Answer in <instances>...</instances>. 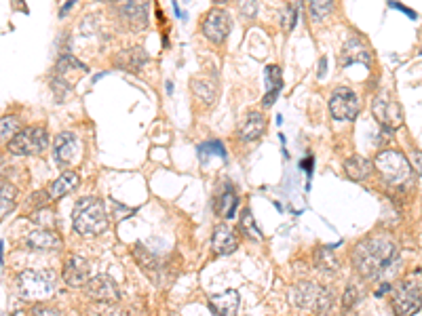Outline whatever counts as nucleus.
I'll use <instances>...</instances> for the list:
<instances>
[{
  "label": "nucleus",
  "instance_id": "1",
  "mask_svg": "<svg viewBox=\"0 0 422 316\" xmlns=\"http://www.w3.org/2000/svg\"><path fill=\"white\" fill-rule=\"evenodd\" d=\"M399 249L387 235H374L361 240L352 251V266L363 278L380 276L397 259Z\"/></svg>",
  "mask_w": 422,
  "mask_h": 316
},
{
  "label": "nucleus",
  "instance_id": "2",
  "mask_svg": "<svg viewBox=\"0 0 422 316\" xmlns=\"http://www.w3.org/2000/svg\"><path fill=\"white\" fill-rule=\"evenodd\" d=\"M72 228L83 237H95L106 232L108 228V213L99 198L84 196L72 211Z\"/></svg>",
  "mask_w": 422,
  "mask_h": 316
},
{
  "label": "nucleus",
  "instance_id": "3",
  "mask_svg": "<svg viewBox=\"0 0 422 316\" xmlns=\"http://www.w3.org/2000/svg\"><path fill=\"white\" fill-rule=\"evenodd\" d=\"M17 289L23 300H30V302L47 300L55 291V276L51 272L26 270L17 276Z\"/></svg>",
  "mask_w": 422,
  "mask_h": 316
},
{
  "label": "nucleus",
  "instance_id": "4",
  "mask_svg": "<svg viewBox=\"0 0 422 316\" xmlns=\"http://www.w3.org/2000/svg\"><path fill=\"white\" fill-rule=\"evenodd\" d=\"M376 167L382 179L391 186H404L412 179V167L399 150H384L376 157Z\"/></svg>",
  "mask_w": 422,
  "mask_h": 316
},
{
  "label": "nucleus",
  "instance_id": "5",
  "mask_svg": "<svg viewBox=\"0 0 422 316\" xmlns=\"http://www.w3.org/2000/svg\"><path fill=\"white\" fill-rule=\"evenodd\" d=\"M49 146V133L43 127H28L17 133L13 142H9V152L15 157H32L40 154Z\"/></svg>",
  "mask_w": 422,
  "mask_h": 316
},
{
  "label": "nucleus",
  "instance_id": "6",
  "mask_svg": "<svg viewBox=\"0 0 422 316\" xmlns=\"http://www.w3.org/2000/svg\"><path fill=\"white\" fill-rule=\"evenodd\" d=\"M422 306V293L414 278H404L393 289V308L397 316H414Z\"/></svg>",
  "mask_w": 422,
  "mask_h": 316
},
{
  "label": "nucleus",
  "instance_id": "7",
  "mask_svg": "<svg viewBox=\"0 0 422 316\" xmlns=\"http://www.w3.org/2000/svg\"><path fill=\"white\" fill-rule=\"evenodd\" d=\"M84 293L97 304H116L121 298L116 283L108 274L91 276V281L84 285Z\"/></svg>",
  "mask_w": 422,
  "mask_h": 316
},
{
  "label": "nucleus",
  "instance_id": "8",
  "mask_svg": "<svg viewBox=\"0 0 422 316\" xmlns=\"http://www.w3.org/2000/svg\"><path fill=\"white\" fill-rule=\"evenodd\" d=\"M330 112L336 120H352L359 112V99L357 95L342 86V89H336L332 99H330Z\"/></svg>",
  "mask_w": 422,
  "mask_h": 316
},
{
  "label": "nucleus",
  "instance_id": "9",
  "mask_svg": "<svg viewBox=\"0 0 422 316\" xmlns=\"http://www.w3.org/2000/svg\"><path fill=\"white\" fill-rule=\"evenodd\" d=\"M231 32V15L222 9H211L203 21V34L211 43H222Z\"/></svg>",
  "mask_w": 422,
  "mask_h": 316
},
{
  "label": "nucleus",
  "instance_id": "10",
  "mask_svg": "<svg viewBox=\"0 0 422 316\" xmlns=\"http://www.w3.org/2000/svg\"><path fill=\"white\" fill-rule=\"evenodd\" d=\"M62 276L70 287H84L91 281V266L83 255H70L64 264Z\"/></svg>",
  "mask_w": 422,
  "mask_h": 316
},
{
  "label": "nucleus",
  "instance_id": "11",
  "mask_svg": "<svg viewBox=\"0 0 422 316\" xmlns=\"http://www.w3.org/2000/svg\"><path fill=\"white\" fill-rule=\"evenodd\" d=\"M374 114H376L378 123H380L384 129H389V131L401 127V123H404V120H401V110H399V106H397L393 99H389V97H378V99L374 101Z\"/></svg>",
  "mask_w": 422,
  "mask_h": 316
},
{
  "label": "nucleus",
  "instance_id": "12",
  "mask_svg": "<svg viewBox=\"0 0 422 316\" xmlns=\"http://www.w3.org/2000/svg\"><path fill=\"white\" fill-rule=\"evenodd\" d=\"M321 291H323V287L302 281V283L294 285V289L289 291V302L298 308H317Z\"/></svg>",
  "mask_w": 422,
  "mask_h": 316
},
{
  "label": "nucleus",
  "instance_id": "13",
  "mask_svg": "<svg viewBox=\"0 0 422 316\" xmlns=\"http://www.w3.org/2000/svg\"><path fill=\"white\" fill-rule=\"evenodd\" d=\"M53 157L57 164H72L79 157V140L74 133H60L53 144Z\"/></svg>",
  "mask_w": 422,
  "mask_h": 316
},
{
  "label": "nucleus",
  "instance_id": "14",
  "mask_svg": "<svg viewBox=\"0 0 422 316\" xmlns=\"http://www.w3.org/2000/svg\"><path fill=\"white\" fill-rule=\"evenodd\" d=\"M83 74H87V66H83L79 60L70 57V55H64L60 62H57V80H55V86H66L70 89V84L74 80H79Z\"/></svg>",
  "mask_w": 422,
  "mask_h": 316
},
{
  "label": "nucleus",
  "instance_id": "15",
  "mask_svg": "<svg viewBox=\"0 0 422 316\" xmlns=\"http://www.w3.org/2000/svg\"><path fill=\"white\" fill-rule=\"evenodd\" d=\"M372 53L370 49L359 40V38H348L342 47L340 53V66H350V64H370Z\"/></svg>",
  "mask_w": 422,
  "mask_h": 316
},
{
  "label": "nucleus",
  "instance_id": "16",
  "mask_svg": "<svg viewBox=\"0 0 422 316\" xmlns=\"http://www.w3.org/2000/svg\"><path fill=\"white\" fill-rule=\"evenodd\" d=\"M209 310L213 316H235L239 310V293L235 289H228L209 298Z\"/></svg>",
  "mask_w": 422,
  "mask_h": 316
},
{
  "label": "nucleus",
  "instance_id": "17",
  "mask_svg": "<svg viewBox=\"0 0 422 316\" xmlns=\"http://www.w3.org/2000/svg\"><path fill=\"white\" fill-rule=\"evenodd\" d=\"M266 131V120L260 112H250L243 116L241 125H239V140L241 142H255L262 137V133Z\"/></svg>",
  "mask_w": 422,
  "mask_h": 316
},
{
  "label": "nucleus",
  "instance_id": "18",
  "mask_svg": "<svg viewBox=\"0 0 422 316\" xmlns=\"http://www.w3.org/2000/svg\"><path fill=\"white\" fill-rule=\"evenodd\" d=\"M121 17L125 19V23L133 30H142L148 23V6L142 2H127L118 6Z\"/></svg>",
  "mask_w": 422,
  "mask_h": 316
},
{
  "label": "nucleus",
  "instance_id": "19",
  "mask_svg": "<svg viewBox=\"0 0 422 316\" xmlns=\"http://www.w3.org/2000/svg\"><path fill=\"white\" fill-rule=\"evenodd\" d=\"M237 247H239V238L228 226H218L213 230L211 249L216 255H231L233 251H237Z\"/></svg>",
  "mask_w": 422,
  "mask_h": 316
},
{
  "label": "nucleus",
  "instance_id": "20",
  "mask_svg": "<svg viewBox=\"0 0 422 316\" xmlns=\"http://www.w3.org/2000/svg\"><path fill=\"white\" fill-rule=\"evenodd\" d=\"M146 62H148V53L142 47H133V49L121 51L114 64L125 72H140Z\"/></svg>",
  "mask_w": 422,
  "mask_h": 316
},
{
  "label": "nucleus",
  "instance_id": "21",
  "mask_svg": "<svg viewBox=\"0 0 422 316\" xmlns=\"http://www.w3.org/2000/svg\"><path fill=\"white\" fill-rule=\"evenodd\" d=\"M28 247L32 249H43V251H51V249H60L62 247V238L57 237L55 232L51 230H34L26 237Z\"/></svg>",
  "mask_w": 422,
  "mask_h": 316
},
{
  "label": "nucleus",
  "instance_id": "22",
  "mask_svg": "<svg viewBox=\"0 0 422 316\" xmlns=\"http://www.w3.org/2000/svg\"><path fill=\"white\" fill-rule=\"evenodd\" d=\"M77 186H79V175L74 171H66L49 186L47 194H49V198H62V196L70 194Z\"/></svg>",
  "mask_w": 422,
  "mask_h": 316
},
{
  "label": "nucleus",
  "instance_id": "23",
  "mask_svg": "<svg viewBox=\"0 0 422 316\" xmlns=\"http://www.w3.org/2000/svg\"><path fill=\"white\" fill-rule=\"evenodd\" d=\"M344 171L352 181H363L372 175V162L365 157H350L344 162Z\"/></svg>",
  "mask_w": 422,
  "mask_h": 316
},
{
  "label": "nucleus",
  "instance_id": "24",
  "mask_svg": "<svg viewBox=\"0 0 422 316\" xmlns=\"http://www.w3.org/2000/svg\"><path fill=\"white\" fill-rule=\"evenodd\" d=\"M237 205H239V198H237L235 190L228 186V188H224V192H222V194H218V198H216V207H213V209H216V213H218L220 218L231 220V218L235 215Z\"/></svg>",
  "mask_w": 422,
  "mask_h": 316
},
{
  "label": "nucleus",
  "instance_id": "25",
  "mask_svg": "<svg viewBox=\"0 0 422 316\" xmlns=\"http://www.w3.org/2000/svg\"><path fill=\"white\" fill-rule=\"evenodd\" d=\"M192 93L203 101V103H213L216 101V95H218V89L211 80L207 79H196L192 80Z\"/></svg>",
  "mask_w": 422,
  "mask_h": 316
},
{
  "label": "nucleus",
  "instance_id": "26",
  "mask_svg": "<svg viewBox=\"0 0 422 316\" xmlns=\"http://www.w3.org/2000/svg\"><path fill=\"white\" fill-rule=\"evenodd\" d=\"M15 196H17V190L11 186V184H4L0 181V220L6 218L13 207H15Z\"/></svg>",
  "mask_w": 422,
  "mask_h": 316
},
{
  "label": "nucleus",
  "instance_id": "27",
  "mask_svg": "<svg viewBox=\"0 0 422 316\" xmlns=\"http://www.w3.org/2000/svg\"><path fill=\"white\" fill-rule=\"evenodd\" d=\"M21 131L19 120L15 116H4L0 118V144H9L17 137V133Z\"/></svg>",
  "mask_w": 422,
  "mask_h": 316
},
{
  "label": "nucleus",
  "instance_id": "28",
  "mask_svg": "<svg viewBox=\"0 0 422 316\" xmlns=\"http://www.w3.org/2000/svg\"><path fill=\"white\" fill-rule=\"evenodd\" d=\"M315 261H317V266L323 270V272H336L338 270V257L334 255V251L332 249H328V247H323V249H319L317 251V257H315Z\"/></svg>",
  "mask_w": 422,
  "mask_h": 316
},
{
  "label": "nucleus",
  "instance_id": "29",
  "mask_svg": "<svg viewBox=\"0 0 422 316\" xmlns=\"http://www.w3.org/2000/svg\"><path fill=\"white\" fill-rule=\"evenodd\" d=\"M241 230H243L248 237H252L253 240H260V238H262V232H260V228L255 226V222H253V215L250 209H245V211H243V215H241Z\"/></svg>",
  "mask_w": 422,
  "mask_h": 316
},
{
  "label": "nucleus",
  "instance_id": "30",
  "mask_svg": "<svg viewBox=\"0 0 422 316\" xmlns=\"http://www.w3.org/2000/svg\"><path fill=\"white\" fill-rule=\"evenodd\" d=\"M209 154H211V157L216 154L220 160H226V150H224V146H222L220 142H207V144H203V146L199 148V157H201V160H205Z\"/></svg>",
  "mask_w": 422,
  "mask_h": 316
},
{
  "label": "nucleus",
  "instance_id": "31",
  "mask_svg": "<svg viewBox=\"0 0 422 316\" xmlns=\"http://www.w3.org/2000/svg\"><path fill=\"white\" fill-rule=\"evenodd\" d=\"M359 298H361V293H359L357 285H350V287L346 289L344 298H342V310H344V312H350V310L357 306Z\"/></svg>",
  "mask_w": 422,
  "mask_h": 316
},
{
  "label": "nucleus",
  "instance_id": "32",
  "mask_svg": "<svg viewBox=\"0 0 422 316\" xmlns=\"http://www.w3.org/2000/svg\"><path fill=\"white\" fill-rule=\"evenodd\" d=\"M91 316H125V312L114 304H97V306H93Z\"/></svg>",
  "mask_w": 422,
  "mask_h": 316
},
{
  "label": "nucleus",
  "instance_id": "33",
  "mask_svg": "<svg viewBox=\"0 0 422 316\" xmlns=\"http://www.w3.org/2000/svg\"><path fill=\"white\" fill-rule=\"evenodd\" d=\"M266 80L270 84V91L279 93L281 91V68L279 66H268L266 68Z\"/></svg>",
  "mask_w": 422,
  "mask_h": 316
},
{
  "label": "nucleus",
  "instance_id": "34",
  "mask_svg": "<svg viewBox=\"0 0 422 316\" xmlns=\"http://www.w3.org/2000/svg\"><path fill=\"white\" fill-rule=\"evenodd\" d=\"M332 11V2H311V15L317 19V21H321L328 13Z\"/></svg>",
  "mask_w": 422,
  "mask_h": 316
},
{
  "label": "nucleus",
  "instance_id": "35",
  "mask_svg": "<svg viewBox=\"0 0 422 316\" xmlns=\"http://www.w3.org/2000/svg\"><path fill=\"white\" fill-rule=\"evenodd\" d=\"M285 17H287V19H285V28H287V30H291V28L296 26V17H298V9L289 4V6L285 9Z\"/></svg>",
  "mask_w": 422,
  "mask_h": 316
},
{
  "label": "nucleus",
  "instance_id": "36",
  "mask_svg": "<svg viewBox=\"0 0 422 316\" xmlns=\"http://www.w3.org/2000/svg\"><path fill=\"white\" fill-rule=\"evenodd\" d=\"M32 316H64L60 310H55V308H47V306H36L34 310H32Z\"/></svg>",
  "mask_w": 422,
  "mask_h": 316
},
{
  "label": "nucleus",
  "instance_id": "37",
  "mask_svg": "<svg viewBox=\"0 0 422 316\" xmlns=\"http://www.w3.org/2000/svg\"><path fill=\"white\" fill-rule=\"evenodd\" d=\"M412 162H414V169H416V171H418V173L422 175V152L421 150H414V152H412Z\"/></svg>",
  "mask_w": 422,
  "mask_h": 316
},
{
  "label": "nucleus",
  "instance_id": "38",
  "mask_svg": "<svg viewBox=\"0 0 422 316\" xmlns=\"http://www.w3.org/2000/svg\"><path fill=\"white\" fill-rule=\"evenodd\" d=\"M279 97V93H274V91H268L266 95H264V99H262V103H264V108H270L272 106V101Z\"/></svg>",
  "mask_w": 422,
  "mask_h": 316
},
{
  "label": "nucleus",
  "instance_id": "39",
  "mask_svg": "<svg viewBox=\"0 0 422 316\" xmlns=\"http://www.w3.org/2000/svg\"><path fill=\"white\" fill-rule=\"evenodd\" d=\"M391 6H395V9H399V11H404V13H408V15H410L412 19L416 17V13H414V11H410V9H406L404 4H397V2H391Z\"/></svg>",
  "mask_w": 422,
  "mask_h": 316
},
{
  "label": "nucleus",
  "instance_id": "40",
  "mask_svg": "<svg viewBox=\"0 0 422 316\" xmlns=\"http://www.w3.org/2000/svg\"><path fill=\"white\" fill-rule=\"evenodd\" d=\"M387 291H389V285H382V289H378V291H376V295H384Z\"/></svg>",
  "mask_w": 422,
  "mask_h": 316
},
{
  "label": "nucleus",
  "instance_id": "41",
  "mask_svg": "<svg viewBox=\"0 0 422 316\" xmlns=\"http://www.w3.org/2000/svg\"><path fill=\"white\" fill-rule=\"evenodd\" d=\"M319 74H321V77L326 74V60H321V72H319Z\"/></svg>",
  "mask_w": 422,
  "mask_h": 316
},
{
  "label": "nucleus",
  "instance_id": "42",
  "mask_svg": "<svg viewBox=\"0 0 422 316\" xmlns=\"http://www.w3.org/2000/svg\"><path fill=\"white\" fill-rule=\"evenodd\" d=\"M2 167H4V162H2V160H0V173H2Z\"/></svg>",
  "mask_w": 422,
  "mask_h": 316
}]
</instances>
